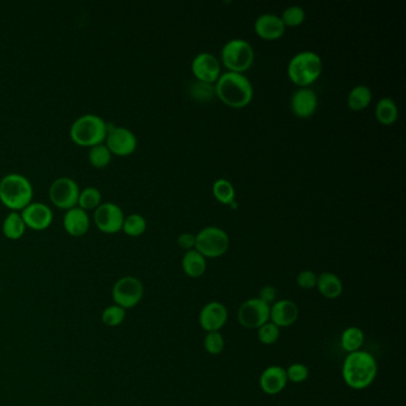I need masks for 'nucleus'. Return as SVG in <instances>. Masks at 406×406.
<instances>
[{
	"label": "nucleus",
	"mask_w": 406,
	"mask_h": 406,
	"mask_svg": "<svg viewBox=\"0 0 406 406\" xmlns=\"http://www.w3.org/2000/svg\"><path fill=\"white\" fill-rule=\"evenodd\" d=\"M372 101V91L366 85L352 87L348 94V106L354 111L367 108Z\"/></svg>",
	"instance_id": "obj_26"
},
{
	"label": "nucleus",
	"mask_w": 406,
	"mask_h": 406,
	"mask_svg": "<svg viewBox=\"0 0 406 406\" xmlns=\"http://www.w3.org/2000/svg\"><path fill=\"white\" fill-rule=\"evenodd\" d=\"M183 270L187 277L199 278L205 273L208 268L205 256L201 255V253L196 249L185 253L183 258Z\"/></svg>",
	"instance_id": "obj_22"
},
{
	"label": "nucleus",
	"mask_w": 406,
	"mask_h": 406,
	"mask_svg": "<svg viewBox=\"0 0 406 406\" xmlns=\"http://www.w3.org/2000/svg\"><path fill=\"white\" fill-rule=\"evenodd\" d=\"M108 135L106 122L93 113L80 116L71 126V137L78 146L93 147L104 142Z\"/></svg>",
	"instance_id": "obj_5"
},
{
	"label": "nucleus",
	"mask_w": 406,
	"mask_h": 406,
	"mask_svg": "<svg viewBox=\"0 0 406 406\" xmlns=\"http://www.w3.org/2000/svg\"><path fill=\"white\" fill-rule=\"evenodd\" d=\"M270 305L260 298H250L242 303L238 313V323L248 330H258L270 322Z\"/></svg>",
	"instance_id": "obj_9"
},
{
	"label": "nucleus",
	"mask_w": 406,
	"mask_h": 406,
	"mask_svg": "<svg viewBox=\"0 0 406 406\" xmlns=\"http://www.w3.org/2000/svg\"><path fill=\"white\" fill-rule=\"evenodd\" d=\"M398 106L391 97L381 98L375 108V117L384 126H391L398 118Z\"/></svg>",
	"instance_id": "obj_24"
},
{
	"label": "nucleus",
	"mask_w": 406,
	"mask_h": 406,
	"mask_svg": "<svg viewBox=\"0 0 406 406\" xmlns=\"http://www.w3.org/2000/svg\"><path fill=\"white\" fill-rule=\"evenodd\" d=\"M288 375H286V370L281 366L267 367L260 375L259 385L260 388L263 390L266 395H275L280 393L286 385H288Z\"/></svg>",
	"instance_id": "obj_18"
},
{
	"label": "nucleus",
	"mask_w": 406,
	"mask_h": 406,
	"mask_svg": "<svg viewBox=\"0 0 406 406\" xmlns=\"http://www.w3.org/2000/svg\"><path fill=\"white\" fill-rule=\"evenodd\" d=\"M220 58L229 72L243 73L252 67L255 51L248 41L233 39L224 44Z\"/></svg>",
	"instance_id": "obj_6"
},
{
	"label": "nucleus",
	"mask_w": 406,
	"mask_h": 406,
	"mask_svg": "<svg viewBox=\"0 0 406 406\" xmlns=\"http://www.w3.org/2000/svg\"><path fill=\"white\" fill-rule=\"evenodd\" d=\"M79 185L67 176L54 180L49 187V198L55 206L69 210L76 208L79 201Z\"/></svg>",
	"instance_id": "obj_10"
},
{
	"label": "nucleus",
	"mask_w": 406,
	"mask_h": 406,
	"mask_svg": "<svg viewBox=\"0 0 406 406\" xmlns=\"http://www.w3.org/2000/svg\"><path fill=\"white\" fill-rule=\"evenodd\" d=\"M229 236L218 227H206L196 235L194 249L205 258H220L229 248Z\"/></svg>",
	"instance_id": "obj_7"
},
{
	"label": "nucleus",
	"mask_w": 406,
	"mask_h": 406,
	"mask_svg": "<svg viewBox=\"0 0 406 406\" xmlns=\"http://www.w3.org/2000/svg\"><path fill=\"white\" fill-rule=\"evenodd\" d=\"M213 193L222 204L230 205L235 201V187L227 179H218L213 183Z\"/></svg>",
	"instance_id": "obj_27"
},
{
	"label": "nucleus",
	"mask_w": 406,
	"mask_h": 406,
	"mask_svg": "<svg viewBox=\"0 0 406 406\" xmlns=\"http://www.w3.org/2000/svg\"><path fill=\"white\" fill-rule=\"evenodd\" d=\"M216 94L228 106L245 108L254 96L253 83L243 73L228 72L220 74L215 85Z\"/></svg>",
	"instance_id": "obj_2"
},
{
	"label": "nucleus",
	"mask_w": 406,
	"mask_h": 406,
	"mask_svg": "<svg viewBox=\"0 0 406 406\" xmlns=\"http://www.w3.org/2000/svg\"><path fill=\"white\" fill-rule=\"evenodd\" d=\"M255 33L263 40H278L285 34L284 23L280 17L274 14H263L256 19L254 23Z\"/></svg>",
	"instance_id": "obj_19"
},
{
	"label": "nucleus",
	"mask_w": 406,
	"mask_h": 406,
	"mask_svg": "<svg viewBox=\"0 0 406 406\" xmlns=\"http://www.w3.org/2000/svg\"><path fill=\"white\" fill-rule=\"evenodd\" d=\"M111 151H108V148L104 143L93 146L88 151V160H90L91 165L97 168H103L105 166H108L111 162Z\"/></svg>",
	"instance_id": "obj_29"
},
{
	"label": "nucleus",
	"mask_w": 406,
	"mask_h": 406,
	"mask_svg": "<svg viewBox=\"0 0 406 406\" xmlns=\"http://www.w3.org/2000/svg\"><path fill=\"white\" fill-rule=\"evenodd\" d=\"M317 290L324 298L336 299L343 293V283L340 277L331 272H323L317 275Z\"/></svg>",
	"instance_id": "obj_21"
},
{
	"label": "nucleus",
	"mask_w": 406,
	"mask_h": 406,
	"mask_svg": "<svg viewBox=\"0 0 406 406\" xmlns=\"http://www.w3.org/2000/svg\"><path fill=\"white\" fill-rule=\"evenodd\" d=\"M124 213L117 204L106 201L98 206L94 211V223L99 230L105 234H116L122 230L124 223Z\"/></svg>",
	"instance_id": "obj_11"
},
{
	"label": "nucleus",
	"mask_w": 406,
	"mask_h": 406,
	"mask_svg": "<svg viewBox=\"0 0 406 406\" xmlns=\"http://www.w3.org/2000/svg\"><path fill=\"white\" fill-rule=\"evenodd\" d=\"M258 298L261 299L263 302L266 303L268 305H272L277 300V290L270 285H266L260 290V295Z\"/></svg>",
	"instance_id": "obj_38"
},
{
	"label": "nucleus",
	"mask_w": 406,
	"mask_h": 406,
	"mask_svg": "<svg viewBox=\"0 0 406 406\" xmlns=\"http://www.w3.org/2000/svg\"><path fill=\"white\" fill-rule=\"evenodd\" d=\"M143 295V284L140 279L130 275L118 279L112 288L113 302L124 310L133 309L138 305Z\"/></svg>",
	"instance_id": "obj_8"
},
{
	"label": "nucleus",
	"mask_w": 406,
	"mask_h": 406,
	"mask_svg": "<svg viewBox=\"0 0 406 406\" xmlns=\"http://www.w3.org/2000/svg\"><path fill=\"white\" fill-rule=\"evenodd\" d=\"M26 225L19 211H11L3 222V233L10 240H19L26 233Z\"/></svg>",
	"instance_id": "obj_25"
},
{
	"label": "nucleus",
	"mask_w": 406,
	"mask_h": 406,
	"mask_svg": "<svg viewBox=\"0 0 406 406\" xmlns=\"http://www.w3.org/2000/svg\"><path fill=\"white\" fill-rule=\"evenodd\" d=\"M299 309L295 302L290 299L275 300L270 305V322L275 324L277 327H291L298 320Z\"/></svg>",
	"instance_id": "obj_16"
},
{
	"label": "nucleus",
	"mask_w": 406,
	"mask_h": 406,
	"mask_svg": "<svg viewBox=\"0 0 406 406\" xmlns=\"http://www.w3.org/2000/svg\"><path fill=\"white\" fill-rule=\"evenodd\" d=\"M377 375V362L370 352L357 350L345 356L342 365V377L352 390L362 391L373 384Z\"/></svg>",
	"instance_id": "obj_1"
},
{
	"label": "nucleus",
	"mask_w": 406,
	"mask_h": 406,
	"mask_svg": "<svg viewBox=\"0 0 406 406\" xmlns=\"http://www.w3.org/2000/svg\"><path fill=\"white\" fill-rule=\"evenodd\" d=\"M310 370L303 363H292L286 370V375L288 380L295 382V384H300L309 377Z\"/></svg>",
	"instance_id": "obj_36"
},
{
	"label": "nucleus",
	"mask_w": 406,
	"mask_h": 406,
	"mask_svg": "<svg viewBox=\"0 0 406 406\" xmlns=\"http://www.w3.org/2000/svg\"><path fill=\"white\" fill-rule=\"evenodd\" d=\"M340 341H341V347L345 352L348 354L357 352V350H361L365 343V333L359 327L345 328V330L342 331Z\"/></svg>",
	"instance_id": "obj_23"
},
{
	"label": "nucleus",
	"mask_w": 406,
	"mask_h": 406,
	"mask_svg": "<svg viewBox=\"0 0 406 406\" xmlns=\"http://www.w3.org/2000/svg\"><path fill=\"white\" fill-rule=\"evenodd\" d=\"M318 98L313 88L300 87L291 98L292 111L300 118H308L316 112Z\"/></svg>",
	"instance_id": "obj_17"
},
{
	"label": "nucleus",
	"mask_w": 406,
	"mask_h": 406,
	"mask_svg": "<svg viewBox=\"0 0 406 406\" xmlns=\"http://www.w3.org/2000/svg\"><path fill=\"white\" fill-rule=\"evenodd\" d=\"M147 229V220L138 213H133L124 218L122 230L129 236H140Z\"/></svg>",
	"instance_id": "obj_30"
},
{
	"label": "nucleus",
	"mask_w": 406,
	"mask_h": 406,
	"mask_svg": "<svg viewBox=\"0 0 406 406\" xmlns=\"http://www.w3.org/2000/svg\"><path fill=\"white\" fill-rule=\"evenodd\" d=\"M178 243L186 252L192 250L196 247V235L190 234V233H183L178 238Z\"/></svg>",
	"instance_id": "obj_39"
},
{
	"label": "nucleus",
	"mask_w": 406,
	"mask_h": 406,
	"mask_svg": "<svg viewBox=\"0 0 406 406\" xmlns=\"http://www.w3.org/2000/svg\"><path fill=\"white\" fill-rule=\"evenodd\" d=\"M190 94L196 101H209L216 96V88L213 83H203V81H196L191 83Z\"/></svg>",
	"instance_id": "obj_32"
},
{
	"label": "nucleus",
	"mask_w": 406,
	"mask_h": 406,
	"mask_svg": "<svg viewBox=\"0 0 406 406\" xmlns=\"http://www.w3.org/2000/svg\"><path fill=\"white\" fill-rule=\"evenodd\" d=\"M323 69L320 55L311 51H300L290 60L288 66V78L298 86L308 87L315 83Z\"/></svg>",
	"instance_id": "obj_4"
},
{
	"label": "nucleus",
	"mask_w": 406,
	"mask_h": 406,
	"mask_svg": "<svg viewBox=\"0 0 406 406\" xmlns=\"http://www.w3.org/2000/svg\"><path fill=\"white\" fill-rule=\"evenodd\" d=\"M34 197L30 180L19 173H10L0 180V201L14 211L29 205Z\"/></svg>",
	"instance_id": "obj_3"
},
{
	"label": "nucleus",
	"mask_w": 406,
	"mask_h": 406,
	"mask_svg": "<svg viewBox=\"0 0 406 406\" xmlns=\"http://www.w3.org/2000/svg\"><path fill=\"white\" fill-rule=\"evenodd\" d=\"M297 285L302 290H313V288H316L317 274L313 270H302L297 275Z\"/></svg>",
	"instance_id": "obj_37"
},
{
	"label": "nucleus",
	"mask_w": 406,
	"mask_h": 406,
	"mask_svg": "<svg viewBox=\"0 0 406 406\" xmlns=\"http://www.w3.org/2000/svg\"><path fill=\"white\" fill-rule=\"evenodd\" d=\"M106 147L111 154L118 156H126L133 154L137 147V137L131 130L124 126H115L108 131L106 135Z\"/></svg>",
	"instance_id": "obj_12"
},
{
	"label": "nucleus",
	"mask_w": 406,
	"mask_h": 406,
	"mask_svg": "<svg viewBox=\"0 0 406 406\" xmlns=\"http://www.w3.org/2000/svg\"><path fill=\"white\" fill-rule=\"evenodd\" d=\"M192 72L199 81L216 83L220 76V60L211 53L196 55L192 61Z\"/></svg>",
	"instance_id": "obj_14"
},
{
	"label": "nucleus",
	"mask_w": 406,
	"mask_h": 406,
	"mask_svg": "<svg viewBox=\"0 0 406 406\" xmlns=\"http://www.w3.org/2000/svg\"><path fill=\"white\" fill-rule=\"evenodd\" d=\"M64 228L72 236H83L90 229V217L79 206L67 210L64 217Z\"/></svg>",
	"instance_id": "obj_20"
},
{
	"label": "nucleus",
	"mask_w": 406,
	"mask_h": 406,
	"mask_svg": "<svg viewBox=\"0 0 406 406\" xmlns=\"http://www.w3.org/2000/svg\"><path fill=\"white\" fill-rule=\"evenodd\" d=\"M281 329L272 322H267L258 329V338L263 345H274L280 338Z\"/></svg>",
	"instance_id": "obj_34"
},
{
	"label": "nucleus",
	"mask_w": 406,
	"mask_h": 406,
	"mask_svg": "<svg viewBox=\"0 0 406 406\" xmlns=\"http://www.w3.org/2000/svg\"><path fill=\"white\" fill-rule=\"evenodd\" d=\"M305 11L298 5H292L285 9L280 19L285 26H298L305 21Z\"/></svg>",
	"instance_id": "obj_35"
},
{
	"label": "nucleus",
	"mask_w": 406,
	"mask_h": 406,
	"mask_svg": "<svg viewBox=\"0 0 406 406\" xmlns=\"http://www.w3.org/2000/svg\"><path fill=\"white\" fill-rule=\"evenodd\" d=\"M228 313L227 306L223 303L209 302L203 306L199 313V324L201 329L205 330L206 333L210 331H220L223 329L224 325L227 324Z\"/></svg>",
	"instance_id": "obj_13"
},
{
	"label": "nucleus",
	"mask_w": 406,
	"mask_h": 406,
	"mask_svg": "<svg viewBox=\"0 0 406 406\" xmlns=\"http://www.w3.org/2000/svg\"><path fill=\"white\" fill-rule=\"evenodd\" d=\"M126 317V310L113 304V305L105 308L104 311L101 313V322H103L106 327H118V325H121V324L124 322Z\"/></svg>",
	"instance_id": "obj_31"
},
{
	"label": "nucleus",
	"mask_w": 406,
	"mask_h": 406,
	"mask_svg": "<svg viewBox=\"0 0 406 406\" xmlns=\"http://www.w3.org/2000/svg\"><path fill=\"white\" fill-rule=\"evenodd\" d=\"M23 220L26 227L33 230H44L51 225L54 218L51 208L44 203H30L22 210Z\"/></svg>",
	"instance_id": "obj_15"
},
{
	"label": "nucleus",
	"mask_w": 406,
	"mask_h": 406,
	"mask_svg": "<svg viewBox=\"0 0 406 406\" xmlns=\"http://www.w3.org/2000/svg\"><path fill=\"white\" fill-rule=\"evenodd\" d=\"M79 208L85 210L97 209L101 204V191L96 187H86L83 191H80L79 201H78Z\"/></svg>",
	"instance_id": "obj_28"
},
{
	"label": "nucleus",
	"mask_w": 406,
	"mask_h": 406,
	"mask_svg": "<svg viewBox=\"0 0 406 406\" xmlns=\"http://www.w3.org/2000/svg\"><path fill=\"white\" fill-rule=\"evenodd\" d=\"M204 348L211 355H218L225 348V340L220 331H210L206 333L204 338Z\"/></svg>",
	"instance_id": "obj_33"
}]
</instances>
